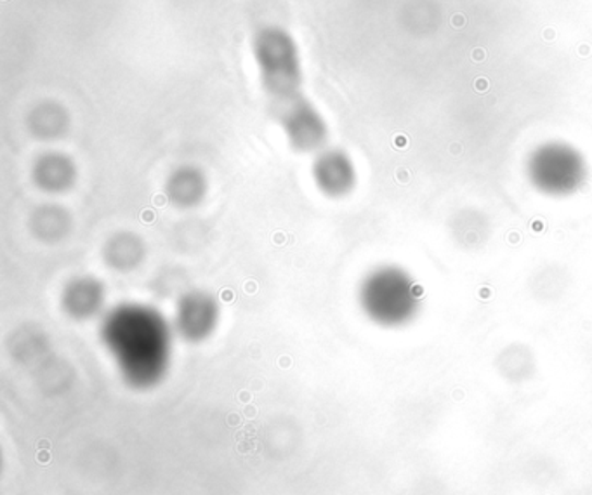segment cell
Segmentation results:
<instances>
[{"instance_id": "6da1fadb", "label": "cell", "mask_w": 592, "mask_h": 495, "mask_svg": "<svg viewBox=\"0 0 592 495\" xmlns=\"http://www.w3.org/2000/svg\"><path fill=\"white\" fill-rule=\"evenodd\" d=\"M102 341L130 387L148 390L167 376L174 327L155 308L138 302L118 304L103 319Z\"/></svg>"}, {"instance_id": "7a4b0ae2", "label": "cell", "mask_w": 592, "mask_h": 495, "mask_svg": "<svg viewBox=\"0 0 592 495\" xmlns=\"http://www.w3.org/2000/svg\"><path fill=\"white\" fill-rule=\"evenodd\" d=\"M219 319V302L204 290H191L177 302L173 327L188 343H202L214 334Z\"/></svg>"}, {"instance_id": "3957f363", "label": "cell", "mask_w": 592, "mask_h": 495, "mask_svg": "<svg viewBox=\"0 0 592 495\" xmlns=\"http://www.w3.org/2000/svg\"><path fill=\"white\" fill-rule=\"evenodd\" d=\"M63 310L76 320H89L102 313L106 290L96 278L82 277L68 284L63 292Z\"/></svg>"}, {"instance_id": "277c9868", "label": "cell", "mask_w": 592, "mask_h": 495, "mask_svg": "<svg viewBox=\"0 0 592 495\" xmlns=\"http://www.w3.org/2000/svg\"><path fill=\"white\" fill-rule=\"evenodd\" d=\"M315 183L322 194L339 197L353 185V171L343 157L324 156L315 164Z\"/></svg>"}, {"instance_id": "5b68a950", "label": "cell", "mask_w": 592, "mask_h": 495, "mask_svg": "<svg viewBox=\"0 0 592 495\" xmlns=\"http://www.w3.org/2000/svg\"><path fill=\"white\" fill-rule=\"evenodd\" d=\"M206 181L197 171H179L167 183V197L179 209H191L202 202Z\"/></svg>"}, {"instance_id": "8992f818", "label": "cell", "mask_w": 592, "mask_h": 495, "mask_svg": "<svg viewBox=\"0 0 592 495\" xmlns=\"http://www.w3.org/2000/svg\"><path fill=\"white\" fill-rule=\"evenodd\" d=\"M287 129L295 145L303 148H313L324 141V126L318 115L306 106H298L287 117Z\"/></svg>"}, {"instance_id": "52a82bcc", "label": "cell", "mask_w": 592, "mask_h": 495, "mask_svg": "<svg viewBox=\"0 0 592 495\" xmlns=\"http://www.w3.org/2000/svg\"><path fill=\"white\" fill-rule=\"evenodd\" d=\"M143 242L132 233H120L109 240L105 248V257L112 268L127 272L136 268L143 260Z\"/></svg>"}, {"instance_id": "ba28073f", "label": "cell", "mask_w": 592, "mask_h": 495, "mask_svg": "<svg viewBox=\"0 0 592 495\" xmlns=\"http://www.w3.org/2000/svg\"><path fill=\"white\" fill-rule=\"evenodd\" d=\"M37 183L40 188L59 194L70 188L73 183V169L68 162L53 159L49 162L38 165Z\"/></svg>"}]
</instances>
